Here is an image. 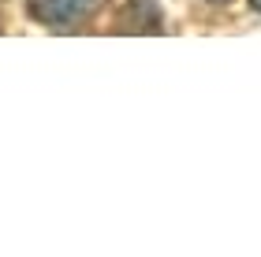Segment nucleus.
Returning a JSON list of instances; mask_svg holds the SVG:
<instances>
[{
  "label": "nucleus",
  "mask_w": 261,
  "mask_h": 257,
  "mask_svg": "<svg viewBox=\"0 0 261 257\" xmlns=\"http://www.w3.org/2000/svg\"><path fill=\"white\" fill-rule=\"evenodd\" d=\"M101 4L105 0H27L30 15L38 22H45V26H75V22H86Z\"/></svg>",
  "instance_id": "nucleus-1"
},
{
  "label": "nucleus",
  "mask_w": 261,
  "mask_h": 257,
  "mask_svg": "<svg viewBox=\"0 0 261 257\" xmlns=\"http://www.w3.org/2000/svg\"><path fill=\"white\" fill-rule=\"evenodd\" d=\"M120 30H161V8L157 0H130V4L120 11Z\"/></svg>",
  "instance_id": "nucleus-2"
},
{
  "label": "nucleus",
  "mask_w": 261,
  "mask_h": 257,
  "mask_svg": "<svg viewBox=\"0 0 261 257\" xmlns=\"http://www.w3.org/2000/svg\"><path fill=\"white\" fill-rule=\"evenodd\" d=\"M250 8H254V11H261V0H250Z\"/></svg>",
  "instance_id": "nucleus-3"
},
{
  "label": "nucleus",
  "mask_w": 261,
  "mask_h": 257,
  "mask_svg": "<svg viewBox=\"0 0 261 257\" xmlns=\"http://www.w3.org/2000/svg\"><path fill=\"white\" fill-rule=\"evenodd\" d=\"M209 4H228V0H209Z\"/></svg>",
  "instance_id": "nucleus-4"
}]
</instances>
